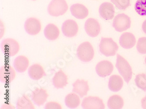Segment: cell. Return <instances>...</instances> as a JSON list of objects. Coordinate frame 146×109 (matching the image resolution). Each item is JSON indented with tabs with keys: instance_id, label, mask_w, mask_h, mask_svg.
I'll return each mask as SVG.
<instances>
[{
	"instance_id": "obj_15",
	"label": "cell",
	"mask_w": 146,
	"mask_h": 109,
	"mask_svg": "<svg viewBox=\"0 0 146 109\" xmlns=\"http://www.w3.org/2000/svg\"><path fill=\"white\" fill-rule=\"evenodd\" d=\"M48 96V93L45 89L38 88L32 92L31 98L35 104L42 106L46 102Z\"/></svg>"
},
{
	"instance_id": "obj_2",
	"label": "cell",
	"mask_w": 146,
	"mask_h": 109,
	"mask_svg": "<svg viewBox=\"0 0 146 109\" xmlns=\"http://www.w3.org/2000/svg\"><path fill=\"white\" fill-rule=\"evenodd\" d=\"M68 8L65 0H52L47 7L48 13L53 17L64 15Z\"/></svg>"
},
{
	"instance_id": "obj_35",
	"label": "cell",
	"mask_w": 146,
	"mask_h": 109,
	"mask_svg": "<svg viewBox=\"0 0 146 109\" xmlns=\"http://www.w3.org/2000/svg\"><path fill=\"white\" fill-rule=\"evenodd\" d=\"M32 1H36V0H32Z\"/></svg>"
},
{
	"instance_id": "obj_8",
	"label": "cell",
	"mask_w": 146,
	"mask_h": 109,
	"mask_svg": "<svg viewBox=\"0 0 146 109\" xmlns=\"http://www.w3.org/2000/svg\"><path fill=\"white\" fill-rule=\"evenodd\" d=\"M62 30L63 34L67 38H72L77 34L78 26L76 21L68 19L63 23Z\"/></svg>"
},
{
	"instance_id": "obj_11",
	"label": "cell",
	"mask_w": 146,
	"mask_h": 109,
	"mask_svg": "<svg viewBox=\"0 0 146 109\" xmlns=\"http://www.w3.org/2000/svg\"><path fill=\"white\" fill-rule=\"evenodd\" d=\"M113 71V65L110 61L104 60L97 64L96 72L100 77L104 78L110 75Z\"/></svg>"
},
{
	"instance_id": "obj_3",
	"label": "cell",
	"mask_w": 146,
	"mask_h": 109,
	"mask_svg": "<svg viewBox=\"0 0 146 109\" xmlns=\"http://www.w3.org/2000/svg\"><path fill=\"white\" fill-rule=\"evenodd\" d=\"M77 54L80 60L84 63L91 61L94 57V50L92 46L89 42H84L78 47Z\"/></svg>"
},
{
	"instance_id": "obj_31",
	"label": "cell",
	"mask_w": 146,
	"mask_h": 109,
	"mask_svg": "<svg viewBox=\"0 0 146 109\" xmlns=\"http://www.w3.org/2000/svg\"><path fill=\"white\" fill-rule=\"evenodd\" d=\"M141 106L143 108L146 109V96L141 100Z\"/></svg>"
},
{
	"instance_id": "obj_21",
	"label": "cell",
	"mask_w": 146,
	"mask_h": 109,
	"mask_svg": "<svg viewBox=\"0 0 146 109\" xmlns=\"http://www.w3.org/2000/svg\"><path fill=\"white\" fill-rule=\"evenodd\" d=\"M45 38L49 40H55L59 36L60 31L57 26L53 23H49L44 30Z\"/></svg>"
},
{
	"instance_id": "obj_29",
	"label": "cell",
	"mask_w": 146,
	"mask_h": 109,
	"mask_svg": "<svg viewBox=\"0 0 146 109\" xmlns=\"http://www.w3.org/2000/svg\"><path fill=\"white\" fill-rule=\"evenodd\" d=\"M137 50L141 54H146V38H141L139 39L137 44Z\"/></svg>"
},
{
	"instance_id": "obj_18",
	"label": "cell",
	"mask_w": 146,
	"mask_h": 109,
	"mask_svg": "<svg viewBox=\"0 0 146 109\" xmlns=\"http://www.w3.org/2000/svg\"><path fill=\"white\" fill-rule=\"evenodd\" d=\"M52 82L54 87L56 88L62 89L67 85L68 78L62 70H59L55 74L53 78Z\"/></svg>"
},
{
	"instance_id": "obj_16",
	"label": "cell",
	"mask_w": 146,
	"mask_h": 109,
	"mask_svg": "<svg viewBox=\"0 0 146 109\" xmlns=\"http://www.w3.org/2000/svg\"><path fill=\"white\" fill-rule=\"evenodd\" d=\"M71 14L78 19L86 18L88 15V10L84 5L80 4H75L70 7Z\"/></svg>"
},
{
	"instance_id": "obj_28",
	"label": "cell",
	"mask_w": 146,
	"mask_h": 109,
	"mask_svg": "<svg viewBox=\"0 0 146 109\" xmlns=\"http://www.w3.org/2000/svg\"><path fill=\"white\" fill-rule=\"evenodd\" d=\"M111 2L120 10H125L130 4V0H111Z\"/></svg>"
},
{
	"instance_id": "obj_14",
	"label": "cell",
	"mask_w": 146,
	"mask_h": 109,
	"mask_svg": "<svg viewBox=\"0 0 146 109\" xmlns=\"http://www.w3.org/2000/svg\"><path fill=\"white\" fill-rule=\"evenodd\" d=\"M72 87V92L78 94L81 98L86 96L90 89L88 82L82 79H77L73 83Z\"/></svg>"
},
{
	"instance_id": "obj_30",
	"label": "cell",
	"mask_w": 146,
	"mask_h": 109,
	"mask_svg": "<svg viewBox=\"0 0 146 109\" xmlns=\"http://www.w3.org/2000/svg\"><path fill=\"white\" fill-rule=\"evenodd\" d=\"M44 108L46 109H62V107L57 102H50L46 103Z\"/></svg>"
},
{
	"instance_id": "obj_5",
	"label": "cell",
	"mask_w": 146,
	"mask_h": 109,
	"mask_svg": "<svg viewBox=\"0 0 146 109\" xmlns=\"http://www.w3.org/2000/svg\"><path fill=\"white\" fill-rule=\"evenodd\" d=\"M1 50L3 53L7 56L13 57L19 51L20 46L19 43L15 39L8 38L1 42Z\"/></svg>"
},
{
	"instance_id": "obj_10",
	"label": "cell",
	"mask_w": 146,
	"mask_h": 109,
	"mask_svg": "<svg viewBox=\"0 0 146 109\" xmlns=\"http://www.w3.org/2000/svg\"><path fill=\"white\" fill-rule=\"evenodd\" d=\"M24 28L27 33L29 34L36 35L41 30V23L36 18H30L25 21Z\"/></svg>"
},
{
	"instance_id": "obj_7",
	"label": "cell",
	"mask_w": 146,
	"mask_h": 109,
	"mask_svg": "<svg viewBox=\"0 0 146 109\" xmlns=\"http://www.w3.org/2000/svg\"><path fill=\"white\" fill-rule=\"evenodd\" d=\"M81 106L84 109H104L105 105L101 99L96 96H89L84 98Z\"/></svg>"
},
{
	"instance_id": "obj_4",
	"label": "cell",
	"mask_w": 146,
	"mask_h": 109,
	"mask_svg": "<svg viewBox=\"0 0 146 109\" xmlns=\"http://www.w3.org/2000/svg\"><path fill=\"white\" fill-rule=\"evenodd\" d=\"M101 54L106 57H111L116 54L118 50L117 44L111 38H102L99 45Z\"/></svg>"
},
{
	"instance_id": "obj_26",
	"label": "cell",
	"mask_w": 146,
	"mask_h": 109,
	"mask_svg": "<svg viewBox=\"0 0 146 109\" xmlns=\"http://www.w3.org/2000/svg\"><path fill=\"white\" fill-rule=\"evenodd\" d=\"M135 9L139 15L146 16V0H137Z\"/></svg>"
},
{
	"instance_id": "obj_24",
	"label": "cell",
	"mask_w": 146,
	"mask_h": 109,
	"mask_svg": "<svg viewBox=\"0 0 146 109\" xmlns=\"http://www.w3.org/2000/svg\"><path fill=\"white\" fill-rule=\"evenodd\" d=\"M65 104L70 108H76L80 104V97L75 93H70L66 96Z\"/></svg>"
},
{
	"instance_id": "obj_34",
	"label": "cell",
	"mask_w": 146,
	"mask_h": 109,
	"mask_svg": "<svg viewBox=\"0 0 146 109\" xmlns=\"http://www.w3.org/2000/svg\"><path fill=\"white\" fill-rule=\"evenodd\" d=\"M145 64H146V57L145 58Z\"/></svg>"
},
{
	"instance_id": "obj_17",
	"label": "cell",
	"mask_w": 146,
	"mask_h": 109,
	"mask_svg": "<svg viewBox=\"0 0 146 109\" xmlns=\"http://www.w3.org/2000/svg\"><path fill=\"white\" fill-rule=\"evenodd\" d=\"M136 42L135 36L132 33L129 32H126L121 35L119 43L120 46L126 49L131 48L135 45Z\"/></svg>"
},
{
	"instance_id": "obj_27",
	"label": "cell",
	"mask_w": 146,
	"mask_h": 109,
	"mask_svg": "<svg viewBox=\"0 0 146 109\" xmlns=\"http://www.w3.org/2000/svg\"><path fill=\"white\" fill-rule=\"evenodd\" d=\"M135 83L137 87L144 91H146V74H138L135 78Z\"/></svg>"
},
{
	"instance_id": "obj_23",
	"label": "cell",
	"mask_w": 146,
	"mask_h": 109,
	"mask_svg": "<svg viewBox=\"0 0 146 109\" xmlns=\"http://www.w3.org/2000/svg\"><path fill=\"white\" fill-rule=\"evenodd\" d=\"M123 100L119 95L112 96L108 101V107L110 109H120L123 107Z\"/></svg>"
},
{
	"instance_id": "obj_19",
	"label": "cell",
	"mask_w": 146,
	"mask_h": 109,
	"mask_svg": "<svg viewBox=\"0 0 146 109\" xmlns=\"http://www.w3.org/2000/svg\"><path fill=\"white\" fill-rule=\"evenodd\" d=\"M29 77L33 80H39L46 75L43 68L38 64H35L31 65L28 69Z\"/></svg>"
},
{
	"instance_id": "obj_33",
	"label": "cell",
	"mask_w": 146,
	"mask_h": 109,
	"mask_svg": "<svg viewBox=\"0 0 146 109\" xmlns=\"http://www.w3.org/2000/svg\"><path fill=\"white\" fill-rule=\"evenodd\" d=\"M142 29L144 33L146 34V20L143 22L142 25Z\"/></svg>"
},
{
	"instance_id": "obj_32",
	"label": "cell",
	"mask_w": 146,
	"mask_h": 109,
	"mask_svg": "<svg viewBox=\"0 0 146 109\" xmlns=\"http://www.w3.org/2000/svg\"><path fill=\"white\" fill-rule=\"evenodd\" d=\"M1 108H14V106L12 105H8V104H4L3 105Z\"/></svg>"
},
{
	"instance_id": "obj_1",
	"label": "cell",
	"mask_w": 146,
	"mask_h": 109,
	"mask_svg": "<svg viewBox=\"0 0 146 109\" xmlns=\"http://www.w3.org/2000/svg\"><path fill=\"white\" fill-rule=\"evenodd\" d=\"M116 67L119 74L123 77L125 81L129 83L132 77V69L127 61L119 54L117 55Z\"/></svg>"
},
{
	"instance_id": "obj_20",
	"label": "cell",
	"mask_w": 146,
	"mask_h": 109,
	"mask_svg": "<svg viewBox=\"0 0 146 109\" xmlns=\"http://www.w3.org/2000/svg\"><path fill=\"white\" fill-rule=\"evenodd\" d=\"M29 65L28 58L24 55L17 57L14 61V67L15 69L18 72H25Z\"/></svg>"
},
{
	"instance_id": "obj_22",
	"label": "cell",
	"mask_w": 146,
	"mask_h": 109,
	"mask_svg": "<svg viewBox=\"0 0 146 109\" xmlns=\"http://www.w3.org/2000/svg\"><path fill=\"white\" fill-rule=\"evenodd\" d=\"M123 85V81L119 75H112L109 81L108 87L109 89L112 92H118L121 88Z\"/></svg>"
},
{
	"instance_id": "obj_9",
	"label": "cell",
	"mask_w": 146,
	"mask_h": 109,
	"mask_svg": "<svg viewBox=\"0 0 146 109\" xmlns=\"http://www.w3.org/2000/svg\"><path fill=\"white\" fill-rule=\"evenodd\" d=\"M85 30L88 36L92 38L96 37L101 31L99 22L94 18H90L85 23Z\"/></svg>"
},
{
	"instance_id": "obj_25",
	"label": "cell",
	"mask_w": 146,
	"mask_h": 109,
	"mask_svg": "<svg viewBox=\"0 0 146 109\" xmlns=\"http://www.w3.org/2000/svg\"><path fill=\"white\" fill-rule=\"evenodd\" d=\"M18 109H35V107L31 100L26 95H23L18 99L17 102Z\"/></svg>"
},
{
	"instance_id": "obj_12",
	"label": "cell",
	"mask_w": 146,
	"mask_h": 109,
	"mask_svg": "<svg viewBox=\"0 0 146 109\" xmlns=\"http://www.w3.org/2000/svg\"><path fill=\"white\" fill-rule=\"evenodd\" d=\"M16 77L14 69L11 66L3 65L0 69V80L4 83H10Z\"/></svg>"
},
{
	"instance_id": "obj_13",
	"label": "cell",
	"mask_w": 146,
	"mask_h": 109,
	"mask_svg": "<svg viewBox=\"0 0 146 109\" xmlns=\"http://www.w3.org/2000/svg\"><path fill=\"white\" fill-rule=\"evenodd\" d=\"M99 13L100 16L104 19L109 20L113 18L115 8L113 5L109 3H104L100 7Z\"/></svg>"
},
{
	"instance_id": "obj_6",
	"label": "cell",
	"mask_w": 146,
	"mask_h": 109,
	"mask_svg": "<svg viewBox=\"0 0 146 109\" xmlns=\"http://www.w3.org/2000/svg\"><path fill=\"white\" fill-rule=\"evenodd\" d=\"M112 25L117 32H122L130 28V18L125 14H118L115 17Z\"/></svg>"
}]
</instances>
